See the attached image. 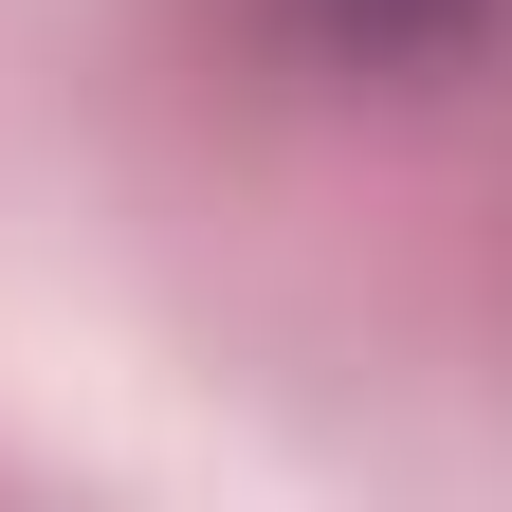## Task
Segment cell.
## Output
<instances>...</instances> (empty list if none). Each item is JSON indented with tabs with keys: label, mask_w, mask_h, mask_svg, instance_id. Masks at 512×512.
Here are the masks:
<instances>
[{
	"label": "cell",
	"mask_w": 512,
	"mask_h": 512,
	"mask_svg": "<svg viewBox=\"0 0 512 512\" xmlns=\"http://www.w3.org/2000/svg\"><path fill=\"white\" fill-rule=\"evenodd\" d=\"M494 0H293L311 55H348V74H439V55H476Z\"/></svg>",
	"instance_id": "cell-1"
}]
</instances>
